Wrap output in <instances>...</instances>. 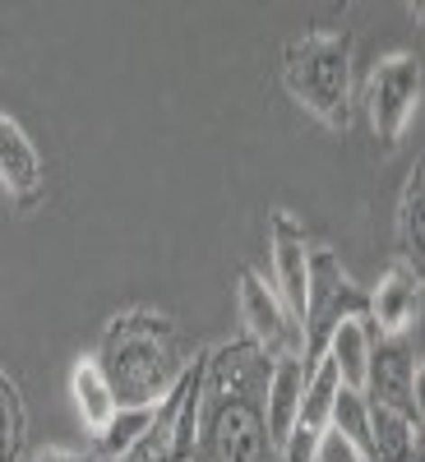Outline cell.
I'll return each instance as SVG.
<instances>
[{"label": "cell", "instance_id": "6da1fadb", "mask_svg": "<svg viewBox=\"0 0 425 462\" xmlns=\"http://www.w3.org/2000/svg\"><path fill=\"white\" fill-rule=\"evenodd\" d=\"M199 356L204 346L180 328V319L148 305L111 315L93 346V361L121 407H162Z\"/></svg>", "mask_w": 425, "mask_h": 462}, {"label": "cell", "instance_id": "7a4b0ae2", "mask_svg": "<svg viewBox=\"0 0 425 462\" xmlns=\"http://www.w3.org/2000/svg\"><path fill=\"white\" fill-rule=\"evenodd\" d=\"M263 352L241 337L204 356V407H199V444L189 462H273L263 430Z\"/></svg>", "mask_w": 425, "mask_h": 462}, {"label": "cell", "instance_id": "3957f363", "mask_svg": "<svg viewBox=\"0 0 425 462\" xmlns=\"http://www.w3.org/2000/svg\"><path fill=\"white\" fill-rule=\"evenodd\" d=\"M352 60L356 42L352 32H300L282 51V88L300 111L333 134H346L352 125Z\"/></svg>", "mask_w": 425, "mask_h": 462}, {"label": "cell", "instance_id": "277c9868", "mask_svg": "<svg viewBox=\"0 0 425 462\" xmlns=\"http://www.w3.org/2000/svg\"><path fill=\"white\" fill-rule=\"evenodd\" d=\"M365 287L342 268L333 250H310V282H305V310H300V365L310 370L324 361V346L337 324L365 315Z\"/></svg>", "mask_w": 425, "mask_h": 462}, {"label": "cell", "instance_id": "5b68a950", "mask_svg": "<svg viewBox=\"0 0 425 462\" xmlns=\"http://www.w3.org/2000/svg\"><path fill=\"white\" fill-rule=\"evenodd\" d=\"M420 88H425V74H420L416 51H393V56L374 60L370 79H365V116H370V130L383 152H393L402 143L407 125L416 121Z\"/></svg>", "mask_w": 425, "mask_h": 462}, {"label": "cell", "instance_id": "8992f818", "mask_svg": "<svg viewBox=\"0 0 425 462\" xmlns=\"http://www.w3.org/2000/svg\"><path fill=\"white\" fill-rule=\"evenodd\" d=\"M236 310L245 324V342L268 361L300 356V324L282 305V296L268 287L254 268H236Z\"/></svg>", "mask_w": 425, "mask_h": 462}, {"label": "cell", "instance_id": "52a82bcc", "mask_svg": "<svg viewBox=\"0 0 425 462\" xmlns=\"http://www.w3.org/2000/svg\"><path fill=\"white\" fill-rule=\"evenodd\" d=\"M361 393L374 407H393L420 420V352L411 346V337H374Z\"/></svg>", "mask_w": 425, "mask_h": 462}, {"label": "cell", "instance_id": "ba28073f", "mask_svg": "<svg viewBox=\"0 0 425 462\" xmlns=\"http://www.w3.org/2000/svg\"><path fill=\"white\" fill-rule=\"evenodd\" d=\"M268 259H273V291L300 324L305 282H310V236H305V222L287 208L268 213Z\"/></svg>", "mask_w": 425, "mask_h": 462}, {"label": "cell", "instance_id": "9c48e42d", "mask_svg": "<svg viewBox=\"0 0 425 462\" xmlns=\"http://www.w3.org/2000/svg\"><path fill=\"white\" fill-rule=\"evenodd\" d=\"M0 189L10 195L19 213H32L47 195V167L37 158L28 130L10 111H0Z\"/></svg>", "mask_w": 425, "mask_h": 462}, {"label": "cell", "instance_id": "30bf717a", "mask_svg": "<svg viewBox=\"0 0 425 462\" xmlns=\"http://www.w3.org/2000/svg\"><path fill=\"white\" fill-rule=\"evenodd\" d=\"M365 319L379 337H407L420 319V273L407 268L402 259L379 278L374 291H365Z\"/></svg>", "mask_w": 425, "mask_h": 462}, {"label": "cell", "instance_id": "8fae6325", "mask_svg": "<svg viewBox=\"0 0 425 462\" xmlns=\"http://www.w3.org/2000/svg\"><path fill=\"white\" fill-rule=\"evenodd\" d=\"M300 389H305V365H300V356H282V361L268 365V383H263V430H268V448H273V453H282L287 435L296 430Z\"/></svg>", "mask_w": 425, "mask_h": 462}, {"label": "cell", "instance_id": "7c38bea8", "mask_svg": "<svg viewBox=\"0 0 425 462\" xmlns=\"http://www.w3.org/2000/svg\"><path fill=\"white\" fill-rule=\"evenodd\" d=\"M69 398H74V411H79L84 430H88L93 439L115 420V411H121V402H115V393H111L102 365L93 361V352L74 361V370H69Z\"/></svg>", "mask_w": 425, "mask_h": 462}, {"label": "cell", "instance_id": "4fadbf2b", "mask_svg": "<svg viewBox=\"0 0 425 462\" xmlns=\"http://www.w3.org/2000/svg\"><path fill=\"white\" fill-rule=\"evenodd\" d=\"M370 407V462H420V420L393 411V407Z\"/></svg>", "mask_w": 425, "mask_h": 462}, {"label": "cell", "instance_id": "5bb4252c", "mask_svg": "<svg viewBox=\"0 0 425 462\" xmlns=\"http://www.w3.org/2000/svg\"><path fill=\"white\" fill-rule=\"evenodd\" d=\"M393 222H398V259L420 273V259H425V158H416L407 180H402Z\"/></svg>", "mask_w": 425, "mask_h": 462}, {"label": "cell", "instance_id": "9a60e30c", "mask_svg": "<svg viewBox=\"0 0 425 462\" xmlns=\"http://www.w3.org/2000/svg\"><path fill=\"white\" fill-rule=\"evenodd\" d=\"M370 352H374V328L370 319H346L333 328L328 346H324V361H333L337 379H342V389H365V365H370Z\"/></svg>", "mask_w": 425, "mask_h": 462}, {"label": "cell", "instance_id": "2e32d148", "mask_svg": "<svg viewBox=\"0 0 425 462\" xmlns=\"http://www.w3.org/2000/svg\"><path fill=\"white\" fill-rule=\"evenodd\" d=\"M337 389H342V379H337L333 361H315L310 370H305V389H300V416H296V426L324 435V430H328V416H333V402H337Z\"/></svg>", "mask_w": 425, "mask_h": 462}, {"label": "cell", "instance_id": "e0dca14e", "mask_svg": "<svg viewBox=\"0 0 425 462\" xmlns=\"http://www.w3.org/2000/svg\"><path fill=\"white\" fill-rule=\"evenodd\" d=\"M28 444V402L19 379L0 365V462H23Z\"/></svg>", "mask_w": 425, "mask_h": 462}, {"label": "cell", "instance_id": "ac0fdd59", "mask_svg": "<svg viewBox=\"0 0 425 462\" xmlns=\"http://www.w3.org/2000/svg\"><path fill=\"white\" fill-rule=\"evenodd\" d=\"M328 430L337 439H346L361 462H370V407H365V393L356 389H337V402H333V416H328Z\"/></svg>", "mask_w": 425, "mask_h": 462}, {"label": "cell", "instance_id": "d6986e66", "mask_svg": "<svg viewBox=\"0 0 425 462\" xmlns=\"http://www.w3.org/2000/svg\"><path fill=\"white\" fill-rule=\"evenodd\" d=\"M152 416H158V407H121L115 411V420L93 439V457L97 462H111V457H121L148 426H152Z\"/></svg>", "mask_w": 425, "mask_h": 462}, {"label": "cell", "instance_id": "ffe728a7", "mask_svg": "<svg viewBox=\"0 0 425 462\" xmlns=\"http://www.w3.org/2000/svg\"><path fill=\"white\" fill-rule=\"evenodd\" d=\"M171 420H176V393L158 407L152 426H148L121 457H111V462H176V453H171Z\"/></svg>", "mask_w": 425, "mask_h": 462}, {"label": "cell", "instance_id": "44dd1931", "mask_svg": "<svg viewBox=\"0 0 425 462\" xmlns=\"http://www.w3.org/2000/svg\"><path fill=\"white\" fill-rule=\"evenodd\" d=\"M315 462H361V453L346 444V439H337L333 430H324V439H319V453H315Z\"/></svg>", "mask_w": 425, "mask_h": 462}, {"label": "cell", "instance_id": "7402d4cb", "mask_svg": "<svg viewBox=\"0 0 425 462\" xmlns=\"http://www.w3.org/2000/svg\"><path fill=\"white\" fill-rule=\"evenodd\" d=\"M28 462H97L93 453H65V448H42V453H32Z\"/></svg>", "mask_w": 425, "mask_h": 462}]
</instances>
